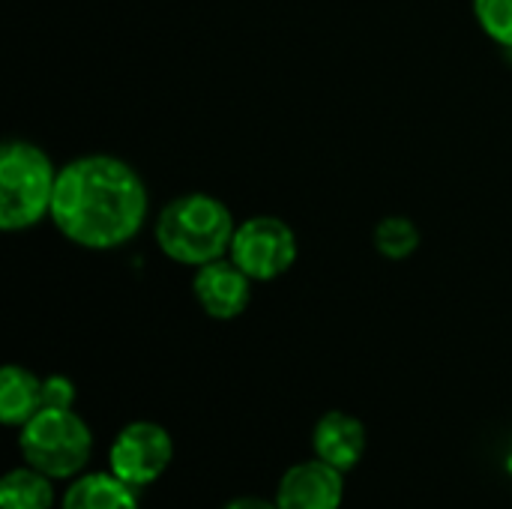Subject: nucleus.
I'll list each match as a JSON object with an SVG mask.
<instances>
[{
    "label": "nucleus",
    "mask_w": 512,
    "mask_h": 509,
    "mask_svg": "<svg viewBox=\"0 0 512 509\" xmlns=\"http://www.w3.org/2000/svg\"><path fill=\"white\" fill-rule=\"evenodd\" d=\"M174 462V438L153 420L126 423L108 447V471L132 489H147Z\"/></svg>",
    "instance_id": "423d86ee"
},
{
    "label": "nucleus",
    "mask_w": 512,
    "mask_h": 509,
    "mask_svg": "<svg viewBox=\"0 0 512 509\" xmlns=\"http://www.w3.org/2000/svg\"><path fill=\"white\" fill-rule=\"evenodd\" d=\"M222 509H279L276 501H264V498H255V495H240L234 501H228Z\"/></svg>",
    "instance_id": "dca6fc26"
},
{
    "label": "nucleus",
    "mask_w": 512,
    "mask_h": 509,
    "mask_svg": "<svg viewBox=\"0 0 512 509\" xmlns=\"http://www.w3.org/2000/svg\"><path fill=\"white\" fill-rule=\"evenodd\" d=\"M138 489L117 480L111 471L81 474L60 498V509H141Z\"/></svg>",
    "instance_id": "9b49d317"
},
{
    "label": "nucleus",
    "mask_w": 512,
    "mask_h": 509,
    "mask_svg": "<svg viewBox=\"0 0 512 509\" xmlns=\"http://www.w3.org/2000/svg\"><path fill=\"white\" fill-rule=\"evenodd\" d=\"M480 30L501 48L512 51V0H471Z\"/></svg>",
    "instance_id": "4468645a"
},
{
    "label": "nucleus",
    "mask_w": 512,
    "mask_h": 509,
    "mask_svg": "<svg viewBox=\"0 0 512 509\" xmlns=\"http://www.w3.org/2000/svg\"><path fill=\"white\" fill-rule=\"evenodd\" d=\"M300 255V243L294 228L279 216H249L237 222L228 258L252 279V282H276L282 279Z\"/></svg>",
    "instance_id": "39448f33"
},
{
    "label": "nucleus",
    "mask_w": 512,
    "mask_h": 509,
    "mask_svg": "<svg viewBox=\"0 0 512 509\" xmlns=\"http://www.w3.org/2000/svg\"><path fill=\"white\" fill-rule=\"evenodd\" d=\"M366 426L360 417L348 411H327L318 417L312 429V453L315 459L339 468L342 474L354 471L366 456Z\"/></svg>",
    "instance_id": "1a4fd4ad"
},
{
    "label": "nucleus",
    "mask_w": 512,
    "mask_h": 509,
    "mask_svg": "<svg viewBox=\"0 0 512 509\" xmlns=\"http://www.w3.org/2000/svg\"><path fill=\"white\" fill-rule=\"evenodd\" d=\"M234 231L237 222L228 204L207 192H183L171 198L153 222L159 252L183 267H201L225 258Z\"/></svg>",
    "instance_id": "f03ea898"
},
{
    "label": "nucleus",
    "mask_w": 512,
    "mask_h": 509,
    "mask_svg": "<svg viewBox=\"0 0 512 509\" xmlns=\"http://www.w3.org/2000/svg\"><path fill=\"white\" fill-rule=\"evenodd\" d=\"M423 243V234L414 219L408 216H384L372 231V246L387 261H405L411 258Z\"/></svg>",
    "instance_id": "ddd939ff"
},
{
    "label": "nucleus",
    "mask_w": 512,
    "mask_h": 509,
    "mask_svg": "<svg viewBox=\"0 0 512 509\" xmlns=\"http://www.w3.org/2000/svg\"><path fill=\"white\" fill-rule=\"evenodd\" d=\"M60 168L27 138H9L0 147V228L6 234L30 231L51 219Z\"/></svg>",
    "instance_id": "7ed1b4c3"
},
{
    "label": "nucleus",
    "mask_w": 512,
    "mask_h": 509,
    "mask_svg": "<svg viewBox=\"0 0 512 509\" xmlns=\"http://www.w3.org/2000/svg\"><path fill=\"white\" fill-rule=\"evenodd\" d=\"M18 450L24 462L51 480H75L93 456V432L75 408H42L18 429Z\"/></svg>",
    "instance_id": "20e7f679"
},
{
    "label": "nucleus",
    "mask_w": 512,
    "mask_h": 509,
    "mask_svg": "<svg viewBox=\"0 0 512 509\" xmlns=\"http://www.w3.org/2000/svg\"><path fill=\"white\" fill-rule=\"evenodd\" d=\"M273 501L279 509H342L345 474L312 456L279 477Z\"/></svg>",
    "instance_id": "6e6552de"
},
{
    "label": "nucleus",
    "mask_w": 512,
    "mask_h": 509,
    "mask_svg": "<svg viewBox=\"0 0 512 509\" xmlns=\"http://www.w3.org/2000/svg\"><path fill=\"white\" fill-rule=\"evenodd\" d=\"M42 411V378L18 363L0 369V423L6 429L27 426Z\"/></svg>",
    "instance_id": "9d476101"
},
{
    "label": "nucleus",
    "mask_w": 512,
    "mask_h": 509,
    "mask_svg": "<svg viewBox=\"0 0 512 509\" xmlns=\"http://www.w3.org/2000/svg\"><path fill=\"white\" fill-rule=\"evenodd\" d=\"M75 396H78V390H75L72 378H66V375L42 378V408H60V411L75 408Z\"/></svg>",
    "instance_id": "2eb2a0df"
},
{
    "label": "nucleus",
    "mask_w": 512,
    "mask_h": 509,
    "mask_svg": "<svg viewBox=\"0 0 512 509\" xmlns=\"http://www.w3.org/2000/svg\"><path fill=\"white\" fill-rule=\"evenodd\" d=\"M252 279L225 255L210 264L195 267L192 273V297L201 312L213 321H234L252 303Z\"/></svg>",
    "instance_id": "0eeeda50"
},
{
    "label": "nucleus",
    "mask_w": 512,
    "mask_h": 509,
    "mask_svg": "<svg viewBox=\"0 0 512 509\" xmlns=\"http://www.w3.org/2000/svg\"><path fill=\"white\" fill-rule=\"evenodd\" d=\"M510 465H512V432H510Z\"/></svg>",
    "instance_id": "f3484780"
},
{
    "label": "nucleus",
    "mask_w": 512,
    "mask_h": 509,
    "mask_svg": "<svg viewBox=\"0 0 512 509\" xmlns=\"http://www.w3.org/2000/svg\"><path fill=\"white\" fill-rule=\"evenodd\" d=\"M147 213V183L126 159L87 153L60 165L51 225L72 246L114 252L141 234Z\"/></svg>",
    "instance_id": "f257e3e1"
},
{
    "label": "nucleus",
    "mask_w": 512,
    "mask_h": 509,
    "mask_svg": "<svg viewBox=\"0 0 512 509\" xmlns=\"http://www.w3.org/2000/svg\"><path fill=\"white\" fill-rule=\"evenodd\" d=\"M54 507V480L42 471L30 468L27 462L21 468H12L0 480V509H51Z\"/></svg>",
    "instance_id": "f8f14e48"
}]
</instances>
